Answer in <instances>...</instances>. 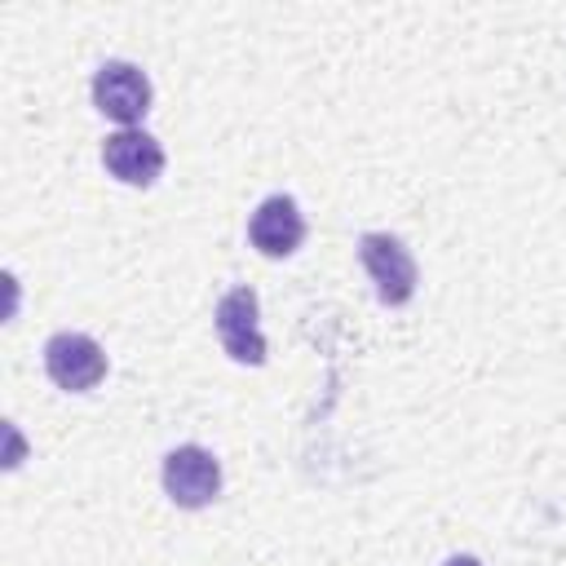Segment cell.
<instances>
[{
    "label": "cell",
    "mask_w": 566,
    "mask_h": 566,
    "mask_svg": "<svg viewBox=\"0 0 566 566\" xmlns=\"http://www.w3.org/2000/svg\"><path fill=\"white\" fill-rule=\"evenodd\" d=\"M358 261L363 270L371 274L376 283V296L380 305H407L416 296V256L407 252V243L398 234H385V230H367L358 239Z\"/></svg>",
    "instance_id": "obj_1"
},
{
    "label": "cell",
    "mask_w": 566,
    "mask_h": 566,
    "mask_svg": "<svg viewBox=\"0 0 566 566\" xmlns=\"http://www.w3.org/2000/svg\"><path fill=\"white\" fill-rule=\"evenodd\" d=\"M93 106L106 119H115L124 128H137V119L150 111V80H146V71L133 66V62H119V57L102 62L97 75H93Z\"/></svg>",
    "instance_id": "obj_3"
},
{
    "label": "cell",
    "mask_w": 566,
    "mask_h": 566,
    "mask_svg": "<svg viewBox=\"0 0 566 566\" xmlns=\"http://www.w3.org/2000/svg\"><path fill=\"white\" fill-rule=\"evenodd\" d=\"M248 239H252V248L261 256H274V261L279 256H292L301 248V239H305V217H301L296 199L292 195L261 199L256 212H252V221H248Z\"/></svg>",
    "instance_id": "obj_7"
},
{
    "label": "cell",
    "mask_w": 566,
    "mask_h": 566,
    "mask_svg": "<svg viewBox=\"0 0 566 566\" xmlns=\"http://www.w3.org/2000/svg\"><path fill=\"white\" fill-rule=\"evenodd\" d=\"M442 566H482V562H478V557H469V553H455V557H447Z\"/></svg>",
    "instance_id": "obj_8"
},
{
    "label": "cell",
    "mask_w": 566,
    "mask_h": 566,
    "mask_svg": "<svg viewBox=\"0 0 566 566\" xmlns=\"http://www.w3.org/2000/svg\"><path fill=\"white\" fill-rule=\"evenodd\" d=\"M217 336L226 345V354L243 367H261L265 363V336L256 323V292L252 287H230L217 301Z\"/></svg>",
    "instance_id": "obj_5"
},
{
    "label": "cell",
    "mask_w": 566,
    "mask_h": 566,
    "mask_svg": "<svg viewBox=\"0 0 566 566\" xmlns=\"http://www.w3.org/2000/svg\"><path fill=\"white\" fill-rule=\"evenodd\" d=\"M102 164L124 186H150L164 172V146L146 128H119L102 142Z\"/></svg>",
    "instance_id": "obj_6"
},
{
    "label": "cell",
    "mask_w": 566,
    "mask_h": 566,
    "mask_svg": "<svg viewBox=\"0 0 566 566\" xmlns=\"http://www.w3.org/2000/svg\"><path fill=\"white\" fill-rule=\"evenodd\" d=\"M164 491L177 509H203L221 491V464L212 451L186 442L164 455Z\"/></svg>",
    "instance_id": "obj_2"
},
{
    "label": "cell",
    "mask_w": 566,
    "mask_h": 566,
    "mask_svg": "<svg viewBox=\"0 0 566 566\" xmlns=\"http://www.w3.org/2000/svg\"><path fill=\"white\" fill-rule=\"evenodd\" d=\"M44 371L57 389H71V394H84L93 389L102 376H106V354L93 336L84 332H57L49 336L44 345Z\"/></svg>",
    "instance_id": "obj_4"
}]
</instances>
